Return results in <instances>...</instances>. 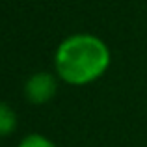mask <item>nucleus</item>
<instances>
[{
	"label": "nucleus",
	"instance_id": "f257e3e1",
	"mask_svg": "<svg viewBox=\"0 0 147 147\" xmlns=\"http://www.w3.org/2000/svg\"><path fill=\"white\" fill-rule=\"evenodd\" d=\"M56 73L67 84L82 86L97 80L110 65V50L102 39L90 34H76L56 50Z\"/></svg>",
	"mask_w": 147,
	"mask_h": 147
},
{
	"label": "nucleus",
	"instance_id": "7ed1b4c3",
	"mask_svg": "<svg viewBox=\"0 0 147 147\" xmlns=\"http://www.w3.org/2000/svg\"><path fill=\"white\" fill-rule=\"evenodd\" d=\"M17 127V114L6 102H0V136H9Z\"/></svg>",
	"mask_w": 147,
	"mask_h": 147
},
{
	"label": "nucleus",
	"instance_id": "20e7f679",
	"mask_svg": "<svg viewBox=\"0 0 147 147\" xmlns=\"http://www.w3.org/2000/svg\"><path fill=\"white\" fill-rule=\"evenodd\" d=\"M19 147H56V145L41 134H30L19 144Z\"/></svg>",
	"mask_w": 147,
	"mask_h": 147
},
{
	"label": "nucleus",
	"instance_id": "f03ea898",
	"mask_svg": "<svg viewBox=\"0 0 147 147\" xmlns=\"http://www.w3.org/2000/svg\"><path fill=\"white\" fill-rule=\"evenodd\" d=\"M26 99L32 104H43L50 100L56 93V78L49 73H37L32 78H28L24 86Z\"/></svg>",
	"mask_w": 147,
	"mask_h": 147
}]
</instances>
